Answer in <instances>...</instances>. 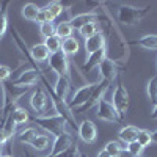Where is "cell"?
I'll use <instances>...</instances> for the list:
<instances>
[{"mask_svg":"<svg viewBox=\"0 0 157 157\" xmlns=\"http://www.w3.org/2000/svg\"><path fill=\"white\" fill-rule=\"evenodd\" d=\"M61 44H63V39H60L57 35L49 36V38L44 39V46L49 49L50 55L52 54H57V52H61Z\"/></svg>","mask_w":157,"mask_h":157,"instance_id":"484cf974","label":"cell"},{"mask_svg":"<svg viewBox=\"0 0 157 157\" xmlns=\"http://www.w3.org/2000/svg\"><path fill=\"white\" fill-rule=\"evenodd\" d=\"M101 6L104 8V2H101ZM104 14H105V24H107V32L105 33V49H107V58H110L115 63H127L130 50L129 43L123 36L121 29L116 25V22L110 17L109 10L104 8Z\"/></svg>","mask_w":157,"mask_h":157,"instance_id":"6da1fadb","label":"cell"},{"mask_svg":"<svg viewBox=\"0 0 157 157\" xmlns=\"http://www.w3.org/2000/svg\"><path fill=\"white\" fill-rule=\"evenodd\" d=\"M10 116H11V120L14 121L16 126H24V124H27L30 121L29 112L25 109H22V107H16L13 112H10Z\"/></svg>","mask_w":157,"mask_h":157,"instance_id":"44dd1931","label":"cell"},{"mask_svg":"<svg viewBox=\"0 0 157 157\" xmlns=\"http://www.w3.org/2000/svg\"><path fill=\"white\" fill-rule=\"evenodd\" d=\"M44 8L49 11V14L54 17V21H55L58 16H61V13L64 11V6H63L61 2H49Z\"/></svg>","mask_w":157,"mask_h":157,"instance_id":"4dcf8cb0","label":"cell"},{"mask_svg":"<svg viewBox=\"0 0 157 157\" xmlns=\"http://www.w3.org/2000/svg\"><path fill=\"white\" fill-rule=\"evenodd\" d=\"M149 6L145 8H138L134 5H120L116 10V19L121 25H126V27H134V25L140 24L141 19L145 17L149 13Z\"/></svg>","mask_w":157,"mask_h":157,"instance_id":"3957f363","label":"cell"},{"mask_svg":"<svg viewBox=\"0 0 157 157\" xmlns=\"http://www.w3.org/2000/svg\"><path fill=\"white\" fill-rule=\"evenodd\" d=\"M143 151H145V148H143L137 140L132 141V143H127V145H126V152H127L129 155H132V157H141Z\"/></svg>","mask_w":157,"mask_h":157,"instance_id":"d6a6232c","label":"cell"},{"mask_svg":"<svg viewBox=\"0 0 157 157\" xmlns=\"http://www.w3.org/2000/svg\"><path fill=\"white\" fill-rule=\"evenodd\" d=\"M98 157H110V155H109L105 151L102 149V151H99V152H98Z\"/></svg>","mask_w":157,"mask_h":157,"instance_id":"f35d334b","label":"cell"},{"mask_svg":"<svg viewBox=\"0 0 157 157\" xmlns=\"http://www.w3.org/2000/svg\"><path fill=\"white\" fill-rule=\"evenodd\" d=\"M113 107L116 110V113L120 115L121 120H124L127 112H129V107H130V98H129V91L126 90V86L123 85V82L118 78V85L116 88L113 90Z\"/></svg>","mask_w":157,"mask_h":157,"instance_id":"277c9868","label":"cell"},{"mask_svg":"<svg viewBox=\"0 0 157 157\" xmlns=\"http://www.w3.org/2000/svg\"><path fill=\"white\" fill-rule=\"evenodd\" d=\"M41 69H35V68H24L22 72L19 74L17 78L11 80L13 85L16 86H24V88H32L35 86L39 80H41Z\"/></svg>","mask_w":157,"mask_h":157,"instance_id":"9c48e42d","label":"cell"},{"mask_svg":"<svg viewBox=\"0 0 157 157\" xmlns=\"http://www.w3.org/2000/svg\"><path fill=\"white\" fill-rule=\"evenodd\" d=\"M30 107L38 116L49 115L47 110L52 109V104H50V99H49L44 88H38V90L33 91V94L30 98Z\"/></svg>","mask_w":157,"mask_h":157,"instance_id":"8992f818","label":"cell"},{"mask_svg":"<svg viewBox=\"0 0 157 157\" xmlns=\"http://www.w3.org/2000/svg\"><path fill=\"white\" fill-rule=\"evenodd\" d=\"M61 52L66 57H71V55H75L77 52H78V41L71 36L68 39H63V44H61Z\"/></svg>","mask_w":157,"mask_h":157,"instance_id":"603a6c76","label":"cell"},{"mask_svg":"<svg viewBox=\"0 0 157 157\" xmlns=\"http://www.w3.org/2000/svg\"><path fill=\"white\" fill-rule=\"evenodd\" d=\"M30 121H33L39 127H43L44 130H47L54 137H57L63 132H68V126H69L68 120H64L63 116H60L57 113L55 115H46V116H33V118L30 116Z\"/></svg>","mask_w":157,"mask_h":157,"instance_id":"7a4b0ae2","label":"cell"},{"mask_svg":"<svg viewBox=\"0 0 157 157\" xmlns=\"http://www.w3.org/2000/svg\"><path fill=\"white\" fill-rule=\"evenodd\" d=\"M72 33H74V29H72V25L69 24V21H63L55 27V35L60 39H68V38L72 36Z\"/></svg>","mask_w":157,"mask_h":157,"instance_id":"cb8c5ba5","label":"cell"},{"mask_svg":"<svg viewBox=\"0 0 157 157\" xmlns=\"http://www.w3.org/2000/svg\"><path fill=\"white\" fill-rule=\"evenodd\" d=\"M152 143H157V130L152 132Z\"/></svg>","mask_w":157,"mask_h":157,"instance_id":"ab89813d","label":"cell"},{"mask_svg":"<svg viewBox=\"0 0 157 157\" xmlns=\"http://www.w3.org/2000/svg\"><path fill=\"white\" fill-rule=\"evenodd\" d=\"M101 29H99V25L96 24V22H90V24H86V25H83V27H80L78 29V33H80V36L82 38H90V36H93L94 33H98Z\"/></svg>","mask_w":157,"mask_h":157,"instance_id":"1f68e13d","label":"cell"},{"mask_svg":"<svg viewBox=\"0 0 157 157\" xmlns=\"http://www.w3.org/2000/svg\"><path fill=\"white\" fill-rule=\"evenodd\" d=\"M30 55H32L33 61H35L36 64H39V63L49 60L50 52H49V49L44 46V43H38V44H35V46L30 47Z\"/></svg>","mask_w":157,"mask_h":157,"instance_id":"ac0fdd59","label":"cell"},{"mask_svg":"<svg viewBox=\"0 0 157 157\" xmlns=\"http://www.w3.org/2000/svg\"><path fill=\"white\" fill-rule=\"evenodd\" d=\"M39 10H41V8L36 6L35 3H25L22 6V16L27 21H30V22H36L38 14H39Z\"/></svg>","mask_w":157,"mask_h":157,"instance_id":"d4e9b609","label":"cell"},{"mask_svg":"<svg viewBox=\"0 0 157 157\" xmlns=\"http://www.w3.org/2000/svg\"><path fill=\"white\" fill-rule=\"evenodd\" d=\"M80 157H88V155H86V154H83V152L80 151Z\"/></svg>","mask_w":157,"mask_h":157,"instance_id":"b9f144b4","label":"cell"},{"mask_svg":"<svg viewBox=\"0 0 157 157\" xmlns=\"http://www.w3.org/2000/svg\"><path fill=\"white\" fill-rule=\"evenodd\" d=\"M11 75H13L11 68L5 66V64H0V85L5 83V82H8L10 78H11Z\"/></svg>","mask_w":157,"mask_h":157,"instance_id":"d590c367","label":"cell"},{"mask_svg":"<svg viewBox=\"0 0 157 157\" xmlns=\"http://www.w3.org/2000/svg\"><path fill=\"white\" fill-rule=\"evenodd\" d=\"M138 132H140V129L135 127V126H124L120 132H118V138H120L124 145H127V143H132L138 138Z\"/></svg>","mask_w":157,"mask_h":157,"instance_id":"d6986e66","label":"cell"},{"mask_svg":"<svg viewBox=\"0 0 157 157\" xmlns=\"http://www.w3.org/2000/svg\"><path fill=\"white\" fill-rule=\"evenodd\" d=\"M102 47H105V33H104V30H99L93 36H90V38L85 39V52H86V55L101 50Z\"/></svg>","mask_w":157,"mask_h":157,"instance_id":"5bb4252c","label":"cell"},{"mask_svg":"<svg viewBox=\"0 0 157 157\" xmlns=\"http://www.w3.org/2000/svg\"><path fill=\"white\" fill-rule=\"evenodd\" d=\"M96 116L104 123H121L123 120L120 118V115L116 113L113 104L109 102L107 99H102L98 105H96Z\"/></svg>","mask_w":157,"mask_h":157,"instance_id":"8fae6325","label":"cell"},{"mask_svg":"<svg viewBox=\"0 0 157 157\" xmlns=\"http://www.w3.org/2000/svg\"><path fill=\"white\" fill-rule=\"evenodd\" d=\"M99 78L109 83L118 80V64L112 61L110 58H105L99 64Z\"/></svg>","mask_w":157,"mask_h":157,"instance_id":"4fadbf2b","label":"cell"},{"mask_svg":"<svg viewBox=\"0 0 157 157\" xmlns=\"http://www.w3.org/2000/svg\"><path fill=\"white\" fill-rule=\"evenodd\" d=\"M104 151H105L110 157H121V154L124 152V148L118 141H109L105 145V148H104Z\"/></svg>","mask_w":157,"mask_h":157,"instance_id":"f1b7e54d","label":"cell"},{"mask_svg":"<svg viewBox=\"0 0 157 157\" xmlns=\"http://www.w3.org/2000/svg\"><path fill=\"white\" fill-rule=\"evenodd\" d=\"M47 61H49V68L57 74V77H66L71 80V63L63 52L52 54Z\"/></svg>","mask_w":157,"mask_h":157,"instance_id":"5b68a950","label":"cell"},{"mask_svg":"<svg viewBox=\"0 0 157 157\" xmlns=\"http://www.w3.org/2000/svg\"><path fill=\"white\" fill-rule=\"evenodd\" d=\"M94 86H96V83H85L80 88H77L71 94V98L68 99V107L74 112V109L77 110L78 107H82L83 104H86V101L90 99L91 93H93Z\"/></svg>","mask_w":157,"mask_h":157,"instance_id":"ba28073f","label":"cell"},{"mask_svg":"<svg viewBox=\"0 0 157 157\" xmlns=\"http://www.w3.org/2000/svg\"><path fill=\"white\" fill-rule=\"evenodd\" d=\"M36 22H38L39 25L44 24V22H54V17L49 14V11H47L46 8H41V10H39V14H38Z\"/></svg>","mask_w":157,"mask_h":157,"instance_id":"8d00e7d4","label":"cell"},{"mask_svg":"<svg viewBox=\"0 0 157 157\" xmlns=\"http://www.w3.org/2000/svg\"><path fill=\"white\" fill-rule=\"evenodd\" d=\"M39 135V132L35 129V127H27L25 130H22V132H19L17 135V140L21 143H25V145H30V143Z\"/></svg>","mask_w":157,"mask_h":157,"instance_id":"4316f807","label":"cell"},{"mask_svg":"<svg viewBox=\"0 0 157 157\" xmlns=\"http://www.w3.org/2000/svg\"><path fill=\"white\" fill-rule=\"evenodd\" d=\"M109 88H110V83H109V82L99 80V82L96 83L94 90H93V93H91L90 99L86 101V104H83L82 107H78V109H77V113H83V112H86V110H91L93 107H96L98 104L104 99V96H105V93L109 91ZM74 112H75V110H74Z\"/></svg>","mask_w":157,"mask_h":157,"instance_id":"52a82bcc","label":"cell"},{"mask_svg":"<svg viewBox=\"0 0 157 157\" xmlns=\"http://www.w3.org/2000/svg\"><path fill=\"white\" fill-rule=\"evenodd\" d=\"M11 2L5 0L0 3V39L3 38V35L8 30V8H10Z\"/></svg>","mask_w":157,"mask_h":157,"instance_id":"ffe728a7","label":"cell"},{"mask_svg":"<svg viewBox=\"0 0 157 157\" xmlns=\"http://www.w3.org/2000/svg\"><path fill=\"white\" fill-rule=\"evenodd\" d=\"M151 118H152V120H157V104L154 105V109H152V112H151Z\"/></svg>","mask_w":157,"mask_h":157,"instance_id":"74e56055","label":"cell"},{"mask_svg":"<svg viewBox=\"0 0 157 157\" xmlns=\"http://www.w3.org/2000/svg\"><path fill=\"white\" fill-rule=\"evenodd\" d=\"M105 58H107V49H105V47H102L101 50L86 55V60H85L83 64H82V71H83V72H90L93 68L99 66V64L105 60Z\"/></svg>","mask_w":157,"mask_h":157,"instance_id":"2e32d148","label":"cell"},{"mask_svg":"<svg viewBox=\"0 0 157 157\" xmlns=\"http://www.w3.org/2000/svg\"><path fill=\"white\" fill-rule=\"evenodd\" d=\"M74 143H75V140H74V137H72L71 132H63V134H60V135H57L54 138L50 154H47L46 157H58L63 152H66L74 145Z\"/></svg>","mask_w":157,"mask_h":157,"instance_id":"30bf717a","label":"cell"},{"mask_svg":"<svg viewBox=\"0 0 157 157\" xmlns=\"http://www.w3.org/2000/svg\"><path fill=\"white\" fill-rule=\"evenodd\" d=\"M54 93L58 99L64 101L68 104V99L71 98V80L66 77H57V83L52 86Z\"/></svg>","mask_w":157,"mask_h":157,"instance_id":"e0dca14e","label":"cell"},{"mask_svg":"<svg viewBox=\"0 0 157 157\" xmlns=\"http://www.w3.org/2000/svg\"><path fill=\"white\" fill-rule=\"evenodd\" d=\"M50 145V138L47 135H43V134H39L32 143H30V146L35 149V151H46Z\"/></svg>","mask_w":157,"mask_h":157,"instance_id":"83f0119b","label":"cell"},{"mask_svg":"<svg viewBox=\"0 0 157 157\" xmlns=\"http://www.w3.org/2000/svg\"><path fill=\"white\" fill-rule=\"evenodd\" d=\"M39 33L44 36V39L49 38V36H54L55 35V25H54V22H44V24H41V25H39Z\"/></svg>","mask_w":157,"mask_h":157,"instance_id":"e575fe53","label":"cell"},{"mask_svg":"<svg viewBox=\"0 0 157 157\" xmlns=\"http://www.w3.org/2000/svg\"><path fill=\"white\" fill-rule=\"evenodd\" d=\"M77 132H78L80 140L88 143V145L90 143H94L96 138H98V127L91 120H83L80 124H78Z\"/></svg>","mask_w":157,"mask_h":157,"instance_id":"7c38bea8","label":"cell"},{"mask_svg":"<svg viewBox=\"0 0 157 157\" xmlns=\"http://www.w3.org/2000/svg\"><path fill=\"white\" fill-rule=\"evenodd\" d=\"M98 19H101V13L98 11H88V13H82V14H75L69 19V24L72 25L74 30H78L83 25L90 24V22H96Z\"/></svg>","mask_w":157,"mask_h":157,"instance_id":"9a60e30c","label":"cell"},{"mask_svg":"<svg viewBox=\"0 0 157 157\" xmlns=\"http://www.w3.org/2000/svg\"><path fill=\"white\" fill-rule=\"evenodd\" d=\"M130 44L145 47L148 50H157V35H145V36L135 39V41L130 43Z\"/></svg>","mask_w":157,"mask_h":157,"instance_id":"7402d4cb","label":"cell"},{"mask_svg":"<svg viewBox=\"0 0 157 157\" xmlns=\"http://www.w3.org/2000/svg\"><path fill=\"white\" fill-rule=\"evenodd\" d=\"M137 141L140 143V145H141L143 148L149 146L151 143H152V132H151V130H148V129H140Z\"/></svg>","mask_w":157,"mask_h":157,"instance_id":"836d02e7","label":"cell"},{"mask_svg":"<svg viewBox=\"0 0 157 157\" xmlns=\"http://www.w3.org/2000/svg\"><path fill=\"white\" fill-rule=\"evenodd\" d=\"M146 93H148V98L151 99V102L157 104V75L151 77L148 80V85H146Z\"/></svg>","mask_w":157,"mask_h":157,"instance_id":"f546056e","label":"cell"},{"mask_svg":"<svg viewBox=\"0 0 157 157\" xmlns=\"http://www.w3.org/2000/svg\"><path fill=\"white\" fill-rule=\"evenodd\" d=\"M3 148H5V146H0V155H2V151H3Z\"/></svg>","mask_w":157,"mask_h":157,"instance_id":"7bdbcfd3","label":"cell"},{"mask_svg":"<svg viewBox=\"0 0 157 157\" xmlns=\"http://www.w3.org/2000/svg\"><path fill=\"white\" fill-rule=\"evenodd\" d=\"M0 157H14V155H13V154H2Z\"/></svg>","mask_w":157,"mask_h":157,"instance_id":"60d3db41","label":"cell"}]
</instances>
